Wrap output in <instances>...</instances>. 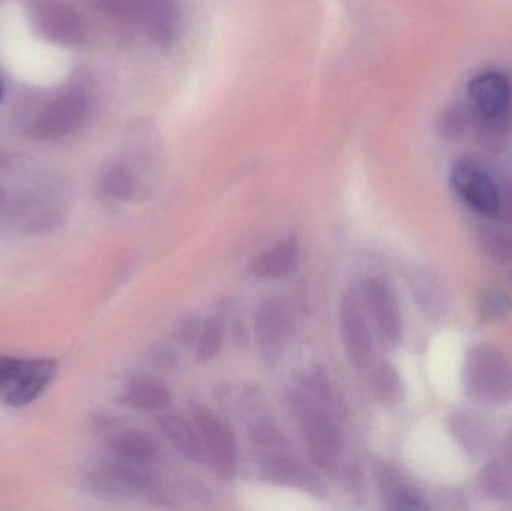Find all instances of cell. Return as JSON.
<instances>
[{
  "instance_id": "1",
  "label": "cell",
  "mask_w": 512,
  "mask_h": 511,
  "mask_svg": "<svg viewBox=\"0 0 512 511\" xmlns=\"http://www.w3.org/2000/svg\"><path fill=\"white\" fill-rule=\"evenodd\" d=\"M463 380L468 395L480 404L498 407L512 402V362L493 345H475L468 351Z\"/></svg>"
},
{
  "instance_id": "2",
  "label": "cell",
  "mask_w": 512,
  "mask_h": 511,
  "mask_svg": "<svg viewBox=\"0 0 512 511\" xmlns=\"http://www.w3.org/2000/svg\"><path fill=\"white\" fill-rule=\"evenodd\" d=\"M6 216L21 233H48L65 216V188L57 180H45L12 200Z\"/></svg>"
},
{
  "instance_id": "3",
  "label": "cell",
  "mask_w": 512,
  "mask_h": 511,
  "mask_svg": "<svg viewBox=\"0 0 512 511\" xmlns=\"http://www.w3.org/2000/svg\"><path fill=\"white\" fill-rule=\"evenodd\" d=\"M56 375V363L47 359L0 357V399L11 407H24L45 392Z\"/></svg>"
},
{
  "instance_id": "4",
  "label": "cell",
  "mask_w": 512,
  "mask_h": 511,
  "mask_svg": "<svg viewBox=\"0 0 512 511\" xmlns=\"http://www.w3.org/2000/svg\"><path fill=\"white\" fill-rule=\"evenodd\" d=\"M292 405L300 420L310 458L322 470L333 471L342 450L339 429L333 420L306 396H297Z\"/></svg>"
},
{
  "instance_id": "5",
  "label": "cell",
  "mask_w": 512,
  "mask_h": 511,
  "mask_svg": "<svg viewBox=\"0 0 512 511\" xmlns=\"http://www.w3.org/2000/svg\"><path fill=\"white\" fill-rule=\"evenodd\" d=\"M90 108V96L83 89L68 90L35 117L27 128V134L39 141L68 137L83 126Z\"/></svg>"
},
{
  "instance_id": "6",
  "label": "cell",
  "mask_w": 512,
  "mask_h": 511,
  "mask_svg": "<svg viewBox=\"0 0 512 511\" xmlns=\"http://www.w3.org/2000/svg\"><path fill=\"white\" fill-rule=\"evenodd\" d=\"M26 11L36 32L54 44H80L86 36L80 12L63 0H26Z\"/></svg>"
},
{
  "instance_id": "7",
  "label": "cell",
  "mask_w": 512,
  "mask_h": 511,
  "mask_svg": "<svg viewBox=\"0 0 512 511\" xmlns=\"http://www.w3.org/2000/svg\"><path fill=\"white\" fill-rule=\"evenodd\" d=\"M451 186L469 207L484 218H496L501 210V189L487 171L472 162H457L450 174Z\"/></svg>"
},
{
  "instance_id": "8",
  "label": "cell",
  "mask_w": 512,
  "mask_h": 511,
  "mask_svg": "<svg viewBox=\"0 0 512 511\" xmlns=\"http://www.w3.org/2000/svg\"><path fill=\"white\" fill-rule=\"evenodd\" d=\"M471 108L475 120L498 122L505 120L512 107V81L499 71L481 72L468 84Z\"/></svg>"
},
{
  "instance_id": "9",
  "label": "cell",
  "mask_w": 512,
  "mask_h": 511,
  "mask_svg": "<svg viewBox=\"0 0 512 511\" xmlns=\"http://www.w3.org/2000/svg\"><path fill=\"white\" fill-rule=\"evenodd\" d=\"M125 17L141 24L147 36L162 47L176 38L179 26L176 0H129Z\"/></svg>"
},
{
  "instance_id": "10",
  "label": "cell",
  "mask_w": 512,
  "mask_h": 511,
  "mask_svg": "<svg viewBox=\"0 0 512 511\" xmlns=\"http://www.w3.org/2000/svg\"><path fill=\"white\" fill-rule=\"evenodd\" d=\"M195 422L216 473L222 477L233 476L237 465V444L230 426L206 410L195 411Z\"/></svg>"
},
{
  "instance_id": "11",
  "label": "cell",
  "mask_w": 512,
  "mask_h": 511,
  "mask_svg": "<svg viewBox=\"0 0 512 511\" xmlns=\"http://www.w3.org/2000/svg\"><path fill=\"white\" fill-rule=\"evenodd\" d=\"M364 296L382 338L391 344L399 342L403 332L402 314L391 285L384 279H369L364 285Z\"/></svg>"
},
{
  "instance_id": "12",
  "label": "cell",
  "mask_w": 512,
  "mask_h": 511,
  "mask_svg": "<svg viewBox=\"0 0 512 511\" xmlns=\"http://www.w3.org/2000/svg\"><path fill=\"white\" fill-rule=\"evenodd\" d=\"M340 333L346 354L355 369H364L372 359V335L354 297H343L340 305Z\"/></svg>"
},
{
  "instance_id": "13",
  "label": "cell",
  "mask_w": 512,
  "mask_h": 511,
  "mask_svg": "<svg viewBox=\"0 0 512 511\" xmlns=\"http://www.w3.org/2000/svg\"><path fill=\"white\" fill-rule=\"evenodd\" d=\"M411 290L417 305L429 320H442L450 312V291L435 273L429 270L415 272L411 278Z\"/></svg>"
},
{
  "instance_id": "14",
  "label": "cell",
  "mask_w": 512,
  "mask_h": 511,
  "mask_svg": "<svg viewBox=\"0 0 512 511\" xmlns=\"http://www.w3.org/2000/svg\"><path fill=\"white\" fill-rule=\"evenodd\" d=\"M289 333V321L282 306L268 303L259 312L256 323L259 350L267 359L279 356Z\"/></svg>"
},
{
  "instance_id": "15",
  "label": "cell",
  "mask_w": 512,
  "mask_h": 511,
  "mask_svg": "<svg viewBox=\"0 0 512 511\" xmlns=\"http://www.w3.org/2000/svg\"><path fill=\"white\" fill-rule=\"evenodd\" d=\"M297 240H283L270 251L255 258L251 266L252 275L261 279H280L288 276L297 264Z\"/></svg>"
},
{
  "instance_id": "16",
  "label": "cell",
  "mask_w": 512,
  "mask_h": 511,
  "mask_svg": "<svg viewBox=\"0 0 512 511\" xmlns=\"http://www.w3.org/2000/svg\"><path fill=\"white\" fill-rule=\"evenodd\" d=\"M450 429L457 443L469 455H480L489 444V431L486 423L468 411H456L450 416Z\"/></svg>"
},
{
  "instance_id": "17",
  "label": "cell",
  "mask_w": 512,
  "mask_h": 511,
  "mask_svg": "<svg viewBox=\"0 0 512 511\" xmlns=\"http://www.w3.org/2000/svg\"><path fill=\"white\" fill-rule=\"evenodd\" d=\"M159 428L164 432L165 437L189 459L195 462H203L206 459V450L200 437L195 434L194 429L174 414H164L158 420Z\"/></svg>"
},
{
  "instance_id": "18",
  "label": "cell",
  "mask_w": 512,
  "mask_h": 511,
  "mask_svg": "<svg viewBox=\"0 0 512 511\" xmlns=\"http://www.w3.org/2000/svg\"><path fill=\"white\" fill-rule=\"evenodd\" d=\"M126 401L140 410L158 411L167 407L170 392L161 381L152 377H137L129 384Z\"/></svg>"
},
{
  "instance_id": "19",
  "label": "cell",
  "mask_w": 512,
  "mask_h": 511,
  "mask_svg": "<svg viewBox=\"0 0 512 511\" xmlns=\"http://www.w3.org/2000/svg\"><path fill=\"white\" fill-rule=\"evenodd\" d=\"M110 449L123 461L131 464H147L156 455V446L152 438L141 432H120L110 440Z\"/></svg>"
},
{
  "instance_id": "20",
  "label": "cell",
  "mask_w": 512,
  "mask_h": 511,
  "mask_svg": "<svg viewBox=\"0 0 512 511\" xmlns=\"http://www.w3.org/2000/svg\"><path fill=\"white\" fill-rule=\"evenodd\" d=\"M99 189L110 200L128 201L134 191V182L128 168L122 162L105 165L99 177Z\"/></svg>"
},
{
  "instance_id": "21",
  "label": "cell",
  "mask_w": 512,
  "mask_h": 511,
  "mask_svg": "<svg viewBox=\"0 0 512 511\" xmlns=\"http://www.w3.org/2000/svg\"><path fill=\"white\" fill-rule=\"evenodd\" d=\"M480 246L484 254L501 264L512 266V233L499 227H484L480 230Z\"/></svg>"
},
{
  "instance_id": "22",
  "label": "cell",
  "mask_w": 512,
  "mask_h": 511,
  "mask_svg": "<svg viewBox=\"0 0 512 511\" xmlns=\"http://www.w3.org/2000/svg\"><path fill=\"white\" fill-rule=\"evenodd\" d=\"M373 390L384 404L396 405L402 402L405 396L402 378L393 365L388 362L381 363L373 372Z\"/></svg>"
},
{
  "instance_id": "23",
  "label": "cell",
  "mask_w": 512,
  "mask_h": 511,
  "mask_svg": "<svg viewBox=\"0 0 512 511\" xmlns=\"http://www.w3.org/2000/svg\"><path fill=\"white\" fill-rule=\"evenodd\" d=\"M472 120H475L472 108L465 107L462 104H451L441 110L438 119H436V129L444 138L462 137L468 131Z\"/></svg>"
},
{
  "instance_id": "24",
  "label": "cell",
  "mask_w": 512,
  "mask_h": 511,
  "mask_svg": "<svg viewBox=\"0 0 512 511\" xmlns=\"http://www.w3.org/2000/svg\"><path fill=\"white\" fill-rule=\"evenodd\" d=\"M385 501L388 507L393 510L403 511H417L426 510L427 506L424 504L423 498L414 491V489L406 486L400 480L394 477H385L384 482Z\"/></svg>"
},
{
  "instance_id": "25",
  "label": "cell",
  "mask_w": 512,
  "mask_h": 511,
  "mask_svg": "<svg viewBox=\"0 0 512 511\" xmlns=\"http://www.w3.org/2000/svg\"><path fill=\"white\" fill-rule=\"evenodd\" d=\"M481 486L490 497L512 500V477L501 461L492 462L481 474Z\"/></svg>"
},
{
  "instance_id": "26",
  "label": "cell",
  "mask_w": 512,
  "mask_h": 511,
  "mask_svg": "<svg viewBox=\"0 0 512 511\" xmlns=\"http://www.w3.org/2000/svg\"><path fill=\"white\" fill-rule=\"evenodd\" d=\"M478 312L484 321H499L512 312L510 297L498 290H487L481 294Z\"/></svg>"
},
{
  "instance_id": "27",
  "label": "cell",
  "mask_w": 512,
  "mask_h": 511,
  "mask_svg": "<svg viewBox=\"0 0 512 511\" xmlns=\"http://www.w3.org/2000/svg\"><path fill=\"white\" fill-rule=\"evenodd\" d=\"M222 326L219 321L212 320L204 326L198 341L197 356L201 360L213 359L222 345Z\"/></svg>"
},
{
  "instance_id": "28",
  "label": "cell",
  "mask_w": 512,
  "mask_h": 511,
  "mask_svg": "<svg viewBox=\"0 0 512 511\" xmlns=\"http://www.w3.org/2000/svg\"><path fill=\"white\" fill-rule=\"evenodd\" d=\"M307 389L310 390L313 396L318 399L322 404L330 402V384L327 381V375L322 371H313L307 375L306 378Z\"/></svg>"
},
{
  "instance_id": "29",
  "label": "cell",
  "mask_w": 512,
  "mask_h": 511,
  "mask_svg": "<svg viewBox=\"0 0 512 511\" xmlns=\"http://www.w3.org/2000/svg\"><path fill=\"white\" fill-rule=\"evenodd\" d=\"M93 5L101 11L111 15H123L125 17L128 9L129 0H92Z\"/></svg>"
},
{
  "instance_id": "30",
  "label": "cell",
  "mask_w": 512,
  "mask_h": 511,
  "mask_svg": "<svg viewBox=\"0 0 512 511\" xmlns=\"http://www.w3.org/2000/svg\"><path fill=\"white\" fill-rule=\"evenodd\" d=\"M499 215H504L505 221L512 225V185L501 191V210Z\"/></svg>"
},
{
  "instance_id": "31",
  "label": "cell",
  "mask_w": 512,
  "mask_h": 511,
  "mask_svg": "<svg viewBox=\"0 0 512 511\" xmlns=\"http://www.w3.org/2000/svg\"><path fill=\"white\" fill-rule=\"evenodd\" d=\"M501 462L512 477V426L507 435H505L504 443H502Z\"/></svg>"
},
{
  "instance_id": "32",
  "label": "cell",
  "mask_w": 512,
  "mask_h": 511,
  "mask_svg": "<svg viewBox=\"0 0 512 511\" xmlns=\"http://www.w3.org/2000/svg\"><path fill=\"white\" fill-rule=\"evenodd\" d=\"M11 195L8 194L6 189L0 188V216L6 215L11 206Z\"/></svg>"
},
{
  "instance_id": "33",
  "label": "cell",
  "mask_w": 512,
  "mask_h": 511,
  "mask_svg": "<svg viewBox=\"0 0 512 511\" xmlns=\"http://www.w3.org/2000/svg\"><path fill=\"white\" fill-rule=\"evenodd\" d=\"M6 167V159L3 158V156H0V171L3 170V168Z\"/></svg>"
},
{
  "instance_id": "34",
  "label": "cell",
  "mask_w": 512,
  "mask_h": 511,
  "mask_svg": "<svg viewBox=\"0 0 512 511\" xmlns=\"http://www.w3.org/2000/svg\"><path fill=\"white\" fill-rule=\"evenodd\" d=\"M2 95H3V87H2V83H0V101H2Z\"/></svg>"
},
{
  "instance_id": "35",
  "label": "cell",
  "mask_w": 512,
  "mask_h": 511,
  "mask_svg": "<svg viewBox=\"0 0 512 511\" xmlns=\"http://www.w3.org/2000/svg\"><path fill=\"white\" fill-rule=\"evenodd\" d=\"M510 282H511V285H512V272H511V275H510Z\"/></svg>"
}]
</instances>
